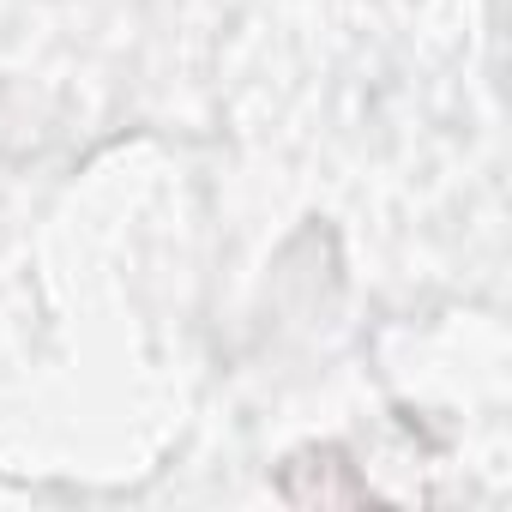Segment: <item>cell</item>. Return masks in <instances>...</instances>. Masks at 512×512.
<instances>
[{
	"mask_svg": "<svg viewBox=\"0 0 512 512\" xmlns=\"http://www.w3.org/2000/svg\"><path fill=\"white\" fill-rule=\"evenodd\" d=\"M278 494L290 506H362V500H374L368 476L338 446H308V452L284 458L278 464Z\"/></svg>",
	"mask_w": 512,
	"mask_h": 512,
	"instance_id": "6da1fadb",
	"label": "cell"
}]
</instances>
